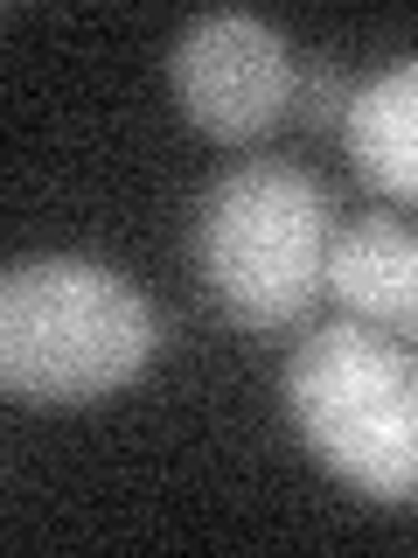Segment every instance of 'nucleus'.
<instances>
[{
	"label": "nucleus",
	"instance_id": "obj_1",
	"mask_svg": "<svg viewBox=\"0 0 418 558\" xmlns=\"http://www.w3.org/2000/svg\"><path fill=\"white\" fill-rule=\"evenodd\" d=\"M153 349V301L98 258H22L0 279V391L14 405H98Z\"/></svg>",
	"mask_w": 418,
	"mask_h": 558
},
{
	"label": "nucleus",
	"instance_id": "obj_2",
	"mask_svg": "<svg viewBox=\"0 0 418 558\" xmlns=\"http://www.w3.org/2000/svg\"><path fill=\"white\" fill-rule=\"evenodd\" d=\"M286 412L335 482L391 510L418 502V356L383 328H307V342L286 356Z\"/></svg>",
	"mask_w": 418,
	"mask_h": 558
},
{
	"label": "nucleus",
	"instance_id": "obj_3",
	"mask_svg": "<svg viewBox=\"0 0 418 558\" xmlns=\"http://www.w3.org/2000/svg\"><path fill=\"white\" fill-rule=\"evenodd\" d=\"M328 196L293 161H244L196 209V266L237 328H286L328 287Z\"/></svg>",
	"mask_w": 418,
	"mask_h": 558
},
{
	"label": "nucleus",
	"instance_id": "obj_4",
	"mask_svg": "<svg viewBox=\"0 0 418 558\" xmlns=\"http://www.w3.org/2000/svg\"><path fill=\"white\" fill-rule=\"evenodd\" d=\"M174 98H182L188 126L223 140V147H244L266 126L286 119V105L300 98V70H293V43L258 14H202L174 35L168 57Z\"/></svg>",
	"mask_w": 418,
	"mask_h": 558
},
{
	"label": "nucleus",
	"instance_id": "obj_5",
	"mask_svg": "<svg viewBox=\"0 0 418 558\" xmlns=\"http://www.w3.org/2000/svg\"><path fill=\"white\" fill-rule=\"evenodd\" d=\"M418 287V238L391 209H362L356 223H342L328 238V293L348 307V322L370 328H405Z\"/></svg>",
	"mask_w": 418,
	"mask_h": 558
},
{
	"label": "nucleus",
	"instance_id": "obj_6",
	"mask_svg": "<svg viewBox=\"0 0 418 558\" xmlns=\"http://www.w3.org/2000/svg\"><path fill=\"white\" fill-rule=\"evenodd\" d=\"M342 147L362 182H377L397 203H418V57L356 84V105L342 119Z\"/></svg>",
	"mask_w": 418,
	"mask_h": 558
},
{
	"label": "nucleus",
	"instance_id": "obj_7",
	"mask_svg": "<svg viewBox=\"0 0 418 558\" xmlns=\"http://www.w3.org/2000/svg\"><path fill=\"white\" fill-rule=\"evenodd\" d=\"M300 105H307V119H314V126H342V119H348V105H356V84H348L335 63H314V77L300 84Z\"/></svg>",
	"mask_w": 418,
	"mask_h": 558
},
{
	"label": "nucleus",
	"instance_id": "obj_8",
	"mask_svg": "<svg viewBox=\"0 0 418 558\" xmlns=\"http://www.w3.org/2000/svg\"><path fill=\"white\" fill-rule=\"evenodd\" d=\"M405 336L418 342V287H411V307H405Z\"/></svg>",
	"mask_w": 418,
	"mask_h": 558
}]
</instances>
